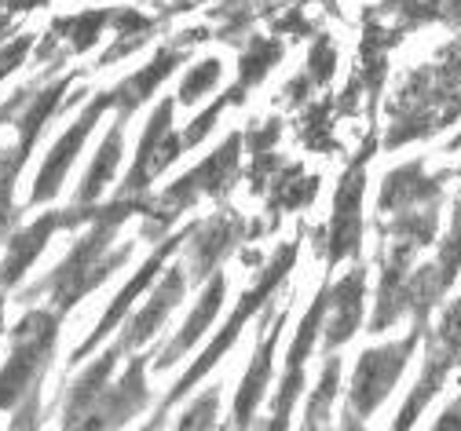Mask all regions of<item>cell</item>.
I'll return each mask as SVG.
<instances>
[{
	"mask_svg": "<svg viewBox=\"0 0 461 431\" xmlns=\"http://www.w3.org/2000/svg\"><path fill=\"white\" fill-rule=\"evenodd\" d=\"M147 209H150L147 198H113V205L95 209L92 227L81 234V241L70 249V256H67L59 267H55L41 285H33V289L26 292V300H33V296H41V292H51L55 311L67 315L81 296H88L92 289H99L113 271L129 264L132 241L118 245V249H110V241H113L118 227H122L132 212H143V216H147Z\"/></svg>",
	"mask_w": 461,
	"mask_h": 431,
	"instance_id": "cell-1",
	"label": "cell"
},
{
	"mask_svg": "<svg viewBox=\"0 0 461 431\" xmlns=\"http://www.w3.org/2000/svg\"><path fill=\"white\" fill-rule=\"evenodd\" d=\"M392 125L384 136L388 150H399L414 139H429L443 129H450L461 117V85H450L436 74V67L411 70L407 85H402L388 106Z\"/></svg>",
	"mask_w": 461,
	"mask_h": 431,
	"instance_id": "cell-2",
	"label": "cell"
},
{
	"mask_svg": "<svg viewBox=\"0 0 461 431\" xmlns=\"http://www.w3.org/2000/svg\"><path fill=\"white\" fill-rule=\"evenodd\" d=\"M294 260H297V241H285L282 249H278V253L271 256V264H267V267L260 271L257 285L242 292L239 307H235V311H230V319L223 322V329H220V333L212 337V344H209V347L202 351V358H198V362H194V365L187 369V373H184V377H180L176 384H172V391L165 395V402H161L158 417H154V420H150L147 427H158V424H161V417H165V413H168L172 406H176V402H180V399H184V395H187V391H191V388H194V384H198V381H202V377L209 373V369H212V365H216V362H220V358H223V355H227L230 347H235V340H239L242 326H246V322H249V319H253V315L260 311V307H267V303H271L275 289H278V285L285 282V274L294 271Z\"/></svg>",
	"mask_w": 461,
	"mask_h": 431,
	"instance_id": "cell-3",
	"label": "cell"
},
{
	"mask_svg": "<svg viewBox=\"0 0 461 431\" xmlns=\"http://www.w3.org/2000/svg\"><path fill=\"white\" fill-rule=\"evenodd\" d=\"M242 139H246L242 132H230L220 150H212L198 168H191L187 175H180L158 202H150L147 223H143V238H161L165 227L176 220L180 212H187L198 198H220V194H227L230 187H235Z\"/></svg>",
	"mask_w": 461,
	"mask_h": 431,
	"instance_id": "cell-4",
	"label": "cell"
},
{
	"mask_svg": "<svg viewBox=\"0 0 461 431\" xmlns=\"http://www.w3.org/2000/svg\"><path fill=\"white\" fill-rule=\"evenodd\" d=\"M425 333H429V326L414 322L402 340L381 344V347H370L359 355L356 373H352V388H348V406H344V427H363L377 413V406L399 384L402 369H407V362L418 351V344L425 340Z\"/></svg>",
	"mask_w": 461,
	"mask_h": 431,
	"instance_id": "cell-5",
	"label": "cell"
},
{
	"mask_svg": "<svg viewBox=\"0 0 461 431\" xmlns=\"http://www.w3.org/2000/svg\"><path fill=\"white\" fill-rule=\"evenodd\" d=\"M59 311H30L12 333V355L0 369V409H15L30 391L41 388L51 347L59 337Z\"/></svg>",
	"mask_w": 461,
	"mask_h": 431,
	"instance_id": "cell-6",
	"label": "cell"
},
{
	"mask_svg": "<svg viewBox=\"0 0 461 431\" xmlns=\"http://www.w3.org/2000/svg\"><path fill=\"white\" fill-rule=\"evenodd\" d=\"M377 150V136H366L359 157L344 168L337 194H333V216H330V230H326V264L337 267L340 260L359 256L363 245V194H366V165Z\"/></svg>",
	"mask_w": 461,
	"mask_h": 431,
	"instance_id": "cell-7",
	"label": "cell"
},
{
	"mask_svg": "<svg viewBox=\"0 0 461 431\" xmlns=\"http://www.w3.org/2000/svg\"><path fill=\"white\" fill-rule=\"evenodd\" d=\"M172 110H176V103L165 99V103H158V110L150 113L147 132H143V139H140L136 165H132V172L125 175L118 198H143V191L154 183V175H161L172 161H176V157L187 150V147H184V136L172 132Z\"/></svg>",
	"mask_w": 461,
	"mask_h": 431,
	"instance_id": "cell-8",
	"label": "cell"
},
{
	"mask_svg": "<svg viewBox=\"0 0 461 431\" xmlns=\"http://www.w3.org/2000/svg\"><path fill=\"white\" fill-rule=\"evenodd\" d=\"M326 311H330V282H322L319 296L312 300L308 315H304V322H301V329H297V337L290 344V355H285V377H282V388L275 395V417L267 420V427H285L290 424V413H294V406H297V399L304 391V365H308L312 347H315V340H319V333L326 326Z\"/></svg>",
	"mask_w": 461,
	"mask_h": 431,
	"instance_id": "cell-9",
	"label": "cell"
},
{
	"mask_svg": "<svg viewBox=\"0 0 461 431\" xmlns=\"http://www.w3.org/2000/svg\"><path fill=\"white\" fill-rule=\"evenodd\" d=\"M110 106H118V95H113V88H110V92H99V95L85 106V113H81L74 125L59 136V143L48 150V157H44V165H41V172H37V183H33V198H30L33 205L51 202L55 194H59V187H63V179H67L70 165L77 161V150L85 147L88 132L95 129V121H99Z\"/></svg>",
	"mask_w": 461,
	"mask_h": 431,
	"instance_id": "cell-10",
	"label": "cell"
},
{
	"mask_svg": "<svg viewBox=\"0 0 461 431\" xmlns=\"http://www.w3.org/2000/svg\"><path fill=\"white\" fill-rule=\"evenodd\" d=\"M191 230H194V227H187V230H184V234H176V238H165V241L158 245V249L150 253V260H147V264L136 271V278H132V282H129V285H125L118 296H113V303H110L106 311H103V319H99V326L92 329V337H88V340H85V344L74 351V358H70L74 365H77V362H81V358H85V355H88L95 344H103V340H106V333H113V329H118V326L125 322V315H129V307L136 303V296H140V292H143V289H147V285L158 278V271L165 267V260H168V256L176 253L180 245L191 238Z\"/></svg>",
	"mask_w": 461,
	"mask_h": 431,
	"instance_id": "cell-11",
	"label": "cell"
},
{
	"mask_svg": "<svg viewBox=\"0 0 461 431\" xmlns=\"http://www.w3.org/2000/svg\"><path fill=\"white\" fill-rule=\"evenodd\" d=\"M147 402H150V391H147V355H136L129 362V369H125V377L118 384H106V391L99 395L92 413L81 420V427H118V424H129Z\"/></svg>",
	"mask_w": 461,
	"mask_h": 431,
	"instance_id": "cell-12",
	"label": "cell"
},
{
	"mask_svg": "<svg viewBox=\"0 0 461 431\" xmlns=\"http://www.w3.org/2000/svg\"><path fill=\"white\" fill-rule=\"evenodd\" d=\"M450 172L443 175H425L421 161H407L384 175L381 183V198H377V212H407V209H421V205H443V183Z\"/></svg>",
	"mask_w": 461,
	"mask_h": 431,
	"instance_id": "cell-13",
	"label": "cell"
},
{
	"mask_svg": "<svg viewBox=\"0 0 461 431\" xmlns=\"http://www.w3.org/2000/svg\"><path fill=\"white\" fill-rule=\"evenodd\" d=\"M242 238V220L220 212L205 223H194L191 230V249H187V278L191 282H209L216 274V267L223 264V256L235 249Z\"/></svg>",
	"mask_w": 461,
	"mask_h": 431,
	"instance_id": "cell-14",
	"label": "cell"
},
{
	"mask_svg": "<svg viewBox=\"0 0 461 431\" xmlns=\"http://www.w3.org/2000/svg\"><path fill=\"white\" fill-rule=\"evenodd\" d=\"M363 296H366V267L356 264L348 274H344L337 285H330V319L322 326V344L326 355L344 347L363 322Z\"/></svg>",
	"mask_w": 461,
	"mask_h": 431,
	"instance_id": "cell-15",
	"label": "cell"
},
{
	"mask_svg": "<svg viewBox=\"0 0 461 431\" xmlns=\"http://www.w3.org/2000/svg\"><path fill=\"white\" fill-rule=\"evenodd\" d=\"M457 362H461V351L457 347L443 344L436 333H425V365H421V377H418L411 399L402 402V409L395 417V427H411L425 413V406L439 395V388H447V377H450V369Z\"/></svg>",
	"mask_w": 461,
	"mask_h": 431,
	"instance_id": "cell-16",
	"label": "cell"
},
{
	"mask_svg": "<svg viewBox=\"0 0 461 431\" xmlns=\"http://www.w3.org/2000/svg\"><path fill=\"white\" fill-rule=\"evenodd\" d=\"M187 267H168L165 271V278H161V285L154 289V296L143 303V311H136L129 322H125V333L118 337V344L125 347V351H132V347H140V344H147L161 326H165V319L176 311V303L184 300V292H187V274H184Z\"/></svg>",
	"mask_w": 461,
	"mask_h": 431,
	"instance_id": "cell-17",
	"label": "cell"
},
{
	"mask_svg": "<svg viewBox=\"0 0 461 431\" xmlns=\"http://www.w3.org/2000/svg\"><path fill=\"white\" fill-rule=\"evenodd\" d=\"M191 40H205V33H202V30L187 33V40L161 48L143 70H136L132 77H125L118 88H113V95H118V106H113V110H118L122 117H132V113H136V110H140V106L158 92V85H161L172 70H176V67L184 63V55H187V44H191Z\"/></svg>",
	"mask_w": 461,
	"mask_h": 431,
	"instance_id": "cell-18",
	"label": "cell"
},
{
	"mask_svg": "<svg viewBox=\"0 0 461 431\" xmlns=\"http://www.w3.org/2000/svg\"><path fill=\"white\" fill-rule=\"evenodd\" d=\"M282 326H285V311H278L275 322L267 319V333L260 337V347H257V355H253V362L246 369V377H242V388L235 395V409H230V417H235V420H230V427H246L253 420V413H257V406H260V399H264V391L271 384V362H275V347H278Z\"/></svg>",
	"mask_w": 461,
	"mask_h": 431,
	"instance_id": "cell-19",
	"label": "cell"
},
{
	"mask_svg": "<svg viewBox=\"0 0 461 431\" xmlns=\"http://www.w3.org/2000/svg\"><path fill=\"white\" fill-rule=\"evenodd\" d=\"M223 296H227V278L216 271L209 282H205V292L198 296V303H194V311H191V319L184 322V329L172 337L168 344H165V351L158 355V362H154V369H168V365H176L198 340H202V333L212 326V319H216V311L223 307Z\"/></svg>",
	"mask_w": 461,
	"mask_h": 431,
	"instance_id": "cell-20",
	"label": "cell"
},
{
	"mask_svg": "<svg viewBox=\"0 0 461 431\" xmlns=\"http://www.w3.org/2000/svg\"><path fill=\"white\" fill-rule=\"evenodd\" d=\"M125 355V347L113 340L85 373L70 384V391H67V406H63V427H81V420L92 413V406L99 402V395L106 391V384H110V373H113V365H118V358Z\"/></svg>",
	"mask_w": 461,
	"mask_h": 431,
	"instance_id": "cell-21",
	"label": "cell"
},
{
	"mask_svg": "<svg viewBox=\"0 0 461 431\" xmlns=\"http://www.w3.org/2000/svg\"><path fill=\"white\" fill-rule=\"evenodd\" d=\"M59 227H67V212H48V216H41L37 223H30L26 230H19V234L12 238V245H8L5 264H0V285L12 289V285L30 271V264L44 253L48 238L59 230Z\"/></svg>",
	"mask_w": 461,
	"mask_h": 431,
	"instance_id": "cell-22",
	"label": "cell"
},
{
	"mask_svg": "<svg viewBox=\"0 0 461 431\" xmlns=\"http://www.w3.org/2000/svg\"><path fill=\"white\" fill-rule=\"evenodd\" d=\"M125 121H129V117L118 113V121L110 125V132H106V139H103V147H99L92 168L85 172L81 187H77V205H92V202L106 191V183L113 179V172H118L122 154H125Z\"/></svg>",
	"mask_w": 461,
	"mask_h": 431,
	"instance_id": "cell-23",
	"label": "cell"
},
{
	"mask_svg": "<svg viewBox=\"0 0 461 431\" xmlns=\"http://www.w3.org/2000/svg\"><path fill=\"white\" fill-rule=\"evenodd\" d=\"M282 40H275V37H249V44H246V51H242V63H239V88L242 92H249V88H257L278 63H282Z\"/></svg>",
	"mask_w": 461,
	"mask_h": 431,
	"instance_id": "cell-24",
	"label": "cell"
},
{
	"mask_svg": "<svg viewBox=\"0 0 461 431\" xmlns=\"http://www.w3.org/2000/svg\"><path fill=\"white\" fill-rule=\"evenodd\" d=\"M319 194V179L312 175H301V168H285L278 179H275V194H271V209H285V212H294L301 205H312Z\"/></svg>",
	"mask_w": 461,
	"mask_h": 431,
	"instance_id": "cell-25",
	"label": "cell"
},
{
	"mask_svg": "<svg viewBox=\"0 0 461 431\" xmlns=\"http://www.w3.org/2000/svg\"><path fill=\"white\" fill-rule=\"evenodd\" d=\"M340 391V358L330 355L326 365H322V377H319V388L312 391L308 399V409H304V427H322L330 420V406Z\"/></svg>",
	"mask_w": 461,
	"mask_h": 431,
	"instance_id": "cell-26",
	"label": "cell"
},
{
	"mask_svg": "<svg viewBox=\"0 0 461 431\" xmlns=\"http://www.w3.org/2000/svg\"><path fill=\"white\" fill-rule=\"evenodd\" d=\"M106 22H113V12L99 8V12L74 15V19H59V22H55V33H67L74 51H88V48L99 40V33H103Z\"/></svg>",
	"mask_w": 461,
	"mask_h": 431,
	"instance_id": "cell-27",
	"label": "cell"
},
{
	"mask_svg": "<svg viewBox=\"0 0 461 431\" xmlns=\"http://www.w3.org/2000/svg\"><path fill=\"white\" fill-rule=\"evenodd\" d=\"M457 175H461V168H457ZM439 274H443V282L447 285H454V278H457V271H461V198L454 202V212H450V223H447V234H443V241H439Z\"/></svg>",
	"mask_w": 461,
	"mask_h": 431,
	"instance_id": "cell-28",
	"label": "cell"
},
{
	"mask_svg": "<svg viewBox=\"0 0 461 431\" xmlns=\"http://www.w3.org/2000/svg\"><path fill=\"white\" fill-rule=\"evenodd\" d=\"M220 74H223V67H220V58H202V63L184 77V85H180V103L184 106H191V103H198L205 92H212L216 85H220Z\"/></svg>",
	"mask_w": 461,
	"mask_h": 431,
	"instance_id": "cell-29",
	"label": "cell"
},
{
	"mask_svg": "<svg viewBox=\"0 0 461 431\" xmlns=\"http://www.w3.org/2000/svg\"><path fill=\"white\" fill-rule=\"evenodd\" d=\"M333 70H337V48H333V40L330 37H315L312 51H308V70L304 74L312 77V85H330Z\"/></svg>",
	"mask_w": 461,
	"mask_h": 431,
	"instance_id": "cell-30",
	"label": "cell"
},
{
	"mask_svg": "<svg viewBox=\"0 0 461 431\" xmlns=\"http://www.w3.org/2000/svg\"><path fill=\"white\" fill-rule=\"evenodd\" d=\"M304 143L308 147H333L330 139V103H315L304 117Z\"/></svg>",
	"mask_w": 461,
	"mask_h": 431,
	"instance_id": "cell-31",
	"label": "cell"
},
{
	"mask_svg": "<svg viewBox=\"0 0 461 431\" xmlns=\"http://www.w3.org/2000/svg\"><path fill=\"white\" fill-rule=\"evenodd\" d=\"M216 406H220V388H209L194 406L184 409L180 427H212L216 424Z\"/></svg>",
	"mask_w": 461,
	"mask_h": 431,
	"instance_id": "cell-32",
	"label": "cell"
},
{
	"mask_svg": "<svg viewBox=\"0 0 461 431\" xmlns=\"http://www.w3.org/2000/svg\"><path fill=\"white\" fill-rule=\"evenodd\" d=\"M278 132H282V125L271 117V121H260V125H253L249 132H246V143H249V154L257 157V154H271L275 150V139H278Z\"/></svg>",
	"mask_w": 461,
	"mask_h": 431,
	"instance_id": "cell-33",
	"label": "cell"
},
{
	"mask_svg": "<svg viewBox=\"0 0 461 431\" xmlns=\"http://www.w3.org/2000/svg\"><path fill=\"white\" fill-rule=\"evenodd\" d=\"M436 337H439L443 344H450V347L461 351V296L447 303V311H443V319H439V326H436Z\"/></svg>",
	"mask_w": 461,
	"mask_h": 431,
	"instance_id": "cell-34",
	"label": "cell"
},
{
	"mask_svg": "<svg viewBox=\"0 0 461 431\" xmlns=\"http://www.w3.org/2000/svg\"><path fill=\"white\" fill-rule=\"evenodd\" d=\"M436 74L450 85H461V37L450 40L443 51H439V63H436Z\"/></svg>",
	"mask_w": 461,
	"mask_h": 431,
	"instance_id": "cell-35",
	"label": "cell"
},
{
	"mask_svg": "<svg viewBox=\"0 0 461 431\" xmlns=\"http://www.w3.org/2000/svg\"><path fill=\"white\" fill-rule=\"evenodd\" d=\"M429 19L432 22H447L450 30H461V0H432Z\"/></svg>",
	"mask_w": 461,
	"mask_h": 431,
	"instance_id": "cell-36",
	"label": "cell"
},
{
	"mask_svg": "<svg viewBox=\"0 0 461 431\" xmlns=\"http://www.w3.org/2000/svg\"><path fill=\"white\" fill-rule=\"evenodd\" d=\"M26 51H30V37H19V40H12L5 51H0V81H5V77L23 63Z\"/></svg>",
	"mask_w": 461,
	"mask_h": 431,
	"instance_id": "cell-37",
	"label": "cell"
},
{
	"mask_svg": "<svg viewBox=\"0 0 461 431\" xmlns=\"http://www.w3.org/2000/svg\"><path fill=\"white\" fill-rule=\"evenodd\" d=\"M308 88H312V77H308V74L294 77L290 85H285V103H290V106H301V103L308 99Z\"/></svg>",
	"mask_w": 461,
	"mask_h": 431,
	"instance_id": "cell-38",
	"label": "cell"
},
{
	"mask_svg": "<svg viewBox=\"0 0 461 431\" xmlns=\"http://www.w3.org/2000/svg\"><path fill=\"white\" fill-rule=\"evenodd\" d=\"M436 427L439 431H461V395L443 409V417L436 420Z\"/></svg>",
	"mask_w": 461,
	"mask_h": 431,
	"instance_id": "cell-39",
	"label": "cell"
},
{
	"mask_svg": "<svg viewBox=\"0 0 461 431\" xmlns=\"http://www.w3.org/2000/svg\"><path fill=\"white\" fill-rule=\"evenodd\" d=\"M8 4H12V12H30V8L44 4V0H8Z\"/></svg>",
	"mask_w": 461,
	"mask_h": 431,
	"instance_id": "cell-40",
	"label": "cell"
},
{
	"mask_svg": "<svg viewBox=\"0 0 461 431\" xmlns=\"http://www.w3.org/2000/svg\"><path fill=\"white\" fill-rule=\"evenodd\" d=\"M450 150H461V136H454V139H450Z\"/></svg>",
	"mask_w": 461,
	"mask_h": 431,
	"instance_id": "cell-41",
	"label": "cell"
},
{
	"mask_svg": "<svg viewBox=\"0 0 461 431\" xmlns=\"http://www.w3.org/2000/svg\"><path fill=\"white\" fill-rule=\"evenodd\" d=\"M0 329H5V300H0Z\"/></svg>",
	"mask_w": 461,
	"mask_h": 431,
	"instance_id": "cell-42",
	"label": "cell"
}]
</instances>
